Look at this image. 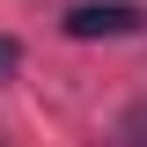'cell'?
I'll list each match as a JSON object with an SVG mask.
<instances>
[{"label": "cell", "instance_id": "6da1fadb", "mask_svg": "<svg viewBox=\"0 0 147 147\" xmlns=\"http://www.w3.org/2000/svg\"><path fill=\"white\" fill-rule=\"evenodd\" d=\"M66 30L74 37H125V30H140V7L132 0H81L66 15Z\"/></svg>", "mask_w": 147, "mask_h": 147}, {"label": "cell", "instance_id": "7a4b0ae2", "mask_svg": "<svg viewBox=\"0 0 147 147\" xmlns=\"http://www.w3.org/2000/svg\"><path fill=\"white\" fill-rule=\"evenodd\" d=\"M7 59H15V52H7V44H0V66H7Z\"/></svg>", "mask_w": 147, "mask_h": 147}]
</instances>
